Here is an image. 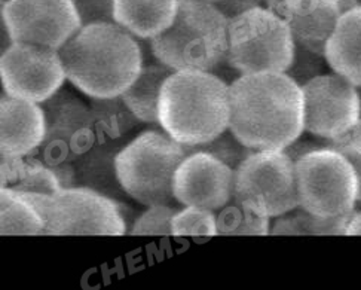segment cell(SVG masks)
I'll return each instance as SVG.
<instances>
[{
    "mask_svg": "<svg viewBox=\"0 0 361 290\" xmlns=\"http://www.w3.org/2000/svg\"><path fill=\"white\" fill-rule=\"evenodd\" d=\"M262 2H265V0H219L214 5L228 20H232L250 9L260 6Z\"/></svg>",
    "mask_w": 361,
    "mask_h": 290,
    "instance_id": "obj_32",
    "label": "cell"
},
{
    "mask_svg": "<svg viewBox=\"0 0 361 290\" xmlns=\"http://www.w3.org/2000/svg\"><path fill=\"white\" fill-rule=\"evenodd\" d=\"M350 215L320 217L298 207L276 217L271 234L272 236H345Z\"/></svg>",
    "mask_w": 361,
    "mask_h": 290,
    "instance_id": "obj_23",
    "label": "cell"
},
{
    "mask_svg": "<svg viewBox=\"0 0 361 290\" xmlns=\"http://www.w3.org/2000/svg\"><path fill=\"white\" fill-rule=\"evenodd\" d=\"M286 2L287 0H265L267 8L272 12H275L276 16H280V17H283V9H284Z\"/></svg>",
    "mask_w": 361,
    "mask_h": 290,
    "instance_id": "obj_36",
    "label": "cell"
},
{
    "mask_svg": "<svg viewBox=\"0 0 361 290\" xmlns=\"http://www.w3.org/2000/svg\"><path fill=\"white\" fill-rule=\"evenodd\" d=\"M303 92V130L333 140L361 119L358 87L345 76L323 73L307 82Z\"/></svg>",
    "mask_w": 361,
    "mask_h": 290,
    "instance_id": "obj_12",
    "label": "cell"
},
{
    "mask_svg": "<svg viewBox=\"0 0 361 290\" xmlns=\"http://www.w3.org/2000/svg\"><path fill=\"white\" fill-rule=\"evenodd\" d=\"M295 164L299 207L320 217L353 213L358 203V179L342 154L324 146Z\"/></svg>",
    "mask_w": 361,
    "mask_h": 290,
    "instance_id": "obj_7",
    "label": "cell"
},
{
    "mask_svg": "<svg viewBox=\"0 0 361 290\" xmlns=\"http://www.w3.org/2000/svg\"><path fill=\"white\" fill-rule=\"evenodd\" d=\"M59 52L66 78L90 99L122 95L143 68L140 45L116 23L82 25Z\"/></svg>",
    "mask_w": 361,
    "mask_h": 290,
    "instance_id": "obj_2",
    "label": "cell"
},
{
    "mask_svg": "<svg viewBox=\"0 0 361 290\" xmlns=\"http://www.w3.org/2000/svg\"><path fill=\"white\" fill-rule=\"evenodd\" d=\"M171 232L176 237L185 236H217V217L213 210L197 205H186L171 220Z\"/></svg>",
    "mask_w": 361,
    "mask_h": 290,
    "instance_id": "obj_26",
    "label": "cell"
},
{
    "mask_svg": "<svg viewBox=\"0 0 361 290\" xmlns=\"http://www.w3.org/2000/svg\"><path fill=\"white\" fill-rule=\"evenodd\" d=\"M127 226L118 200L75 186L52 195L42 236H125Z\"/></svg>",
    "mask_w": 361,
    "mask_h": 290,
    "instance_id": "obj_9",
    "label": "cell"
},
{
    "mask_svg": "<svg viewBox=\"0 0 361 290\" xmlns=\"http://www.w3.org/2000/svg\"><path fill=\"white\" fill-rule=\"evenodd\" d=\"M178 0H114V21L135 37L154 39L169 30Z\"/></svg>",
    "mask_w": 361,
    "mask_h": 290,
    "instance_id": "obj_18",
    "label": "cell"
},
{
    "mask_svg": "<svg viewBox=\"0 0 361 290\" xmlns=\"http://www.w3.org/2000/svg\"><path fill=\"white\" fill-rule=\"evenodd\" d=\"M324 146H327V145H320V143L311 142V140H298L296 139L293 143H290L284 149V152L296 162L300 158H303L305 155H308V154H311V152L320 149V147H324Z\"/></svg>",
    "mask_w": 361,
    "mask_h": 290,
    "instance_id": "obj_34",
    "label": "cell"
},
{
    "mask_svg": "<svg viewBox=\"0 0 361 290\" xmlns=\"http://www.w3.org/2000/svg\"><path fill=\"white\" fill-rule=\"evenodd\" d=\"M296 42L287 21L268 8H253L229 20L225 63L241 75L286 73L295 59Z\"/></svg>",
    "mask_w": 361,
    "mask_h": 290,
    "instance_id": "obj_6",
    "label": "cell"
},
{
    "mask_svg": "<svg viewBox=\"0 0 361 290\" xmlns=\"http://www.w3.org/2000/svg\"><path fill=\"white\" fill-rule=\"evenodd\" d=\"M123 146L119 139H100L95 142L91 149L75 161L79 186L90 188L114 200L127 197L116 171V157Z\"/></svg>",
    "mask_w": 361,
    "mask_h": 290,
    "instance_id": "obj_17",
    "label": "cell"
},
{
    "mask_svg": "<svg viewBox=\"0 0 361 290\" xmlns=\"http://www.w3.org/2000/svg\"><path fill=\"white\" fill-rule=\"evenodd\" d=\"M343 12L341 0H287L283 18L296 45L324 54Z\"/></svg>",
    "mask_w": 361,
    "mask_h": 290,
    "instance_id": "obj_16",
    "label": "cell"
},
{
    "mask_svg": "<svg viewBox=\"0 0 361 290\" xmlns=\"http://www.w3.org/2000/svg\"><path fill=\"white\" fill-rule=\"evenodd\" d=\"M327 146L338 150L351 162L358 179V203H361V119L342 135L329 140Z\"/></svg>",
    "mask_w": 361,
    "mask_h": 290,
    "instance_id": "obj_30",
    "label": "cell"
},
{
    "mask_svg": "<svg viewBox=\"0 0 361 290\" xmlns=\"http://www.w3.org/2000/svg\"><path fill=\"white\" fill-rule=\"evenodd\" d=\"M73 4L79 12L83 25L106 21H114V0H73Z\"/></svg>",
    "mask_w": 361,
    "mask_h": 290,
    "instance_id": "obj_31",
    "label": "cell"
},
{
    "mask_svg": "<svg viewBox=\"0 0 361 290\" xmlns=\"http://www.w3.org/2000/svg\"><path fill=\"white\" fill-rule=\"evenodd\" d=\"M233 198L267 217L298 209L295 161L284 150H255L233 171Z\"/></svg>",
    "mask_w": 361,
    "mask_h": 290,
    "instance_id": "obj_8",
    "label": "cell"
},
{
    "mask_svg": "<svg viewBox=\"0 0 361 290\" xmlns=\"http://www.w3.org/2000/svg\"><path fill=\"white\" fill-rule=\"evenodd\" d=\"M173 75V68L164 64L143 66L140 75L122 94V99L142 122L159 123L158 106L165 80Z\"/></svg>",
    "mask_w": 361,
    "mask_h": 290,
    "instance_id": "obj_20",
    "label": "cell"
},
{
    "mask_svg": "<svg viewBox=\"0 0 361 290\" xmlns=\"http://www.w3.org/2000/svg\"><path fill=\"white\" fill-rule=\"evenodd\" d=\"M45 220L20 192L0 189V234L2 236H42Z\"/></svg>",
    "mask_w": 361,
    "mask_h": 290,
    "instance_id": "obj_21",
    "label": "cell"
},
{
    "mask_svg": "<svg viewBox=\"0 0 361 290\" xmlns=\"http://www.w3.org/2000/svg\"><path fill=\"white\" fill-rule=\"evenodd\" d=\"M229 130L255 150H284L303 131L302 87L283 72L240 75L229 85Z\"/></svg>",
    "mask_w": 361,
    "mask_h": 290,
    "instance_id": "obj_1",
    "label": "cell"
},
{
    "mask_svg": "<svg viewBox=\"0 0 361 290\" xmlns=\"http://www.w3.org/2000/svg\"><path fill=\"white\" fill-rule=\"evenodd\" d=\"M327 63L324 54H318L311 49L296 45L295 59L286 72L299 87H303L311 79L323 75L324 64Z\"/></svg>",
    "mask_w": 361,
    "mask_h": 290,
    "instance_id": "obj_29",
    "label": "cell"
},
{
    "mask_svg": "<svg viewBox=\"0 0 361 290\" xmlns=\"http://www.w3.org/2000/svg\"><path fill=\"white\" fill-rule=\"evenodd\" d=\"M48 167L57 176L59 182L63 189L75 188L78 186V176L75 162H60V164H51Z\"/></svg>",
    "mask_w": 361,
    "mask_h": 290,
    "instance_id": "obj_33",
    "label": "cell"
},
{
    "mask_svg": "<svg viewBox=\"0 0 361 290\" xmlns=\"http://www.w3.org/2000/svg\"><path fill=\"white\" fill-rule=\"evenodd\" d=\"M219 236H268L269 217L262 216L237 200H231L217 216Z\"/></svg>",
    "mask_w": 361,
    "mask_h": 290,
    "instance_id": "obj_24",
    "label": "cell"
},
{
    "mask_svg": "<svg viewBox=\"0 0 361 290\" xmlns=\"http://www.w3.org/2000/svg\"><path fill=\"white\" fill-rule=\"evenodd\" d=\"M0 76L5 94L44 103L63 87L66 71L57 49L13 42L2 52Z\"/></svg>",
    "mask_w": 361,
    "mask_h": 290,
    "instance_id": "obj_13",
    "label": "cell"
},
{
    "mask_svg": "<svg viewBox=\"0 0 361 290\" xmlns=\"http://www.w3.org/2000/svg\"><path fill=\"white\" fill-rule=\"evenodd\" d=\"M9 188L18 192H37L47 195H55L63 189L55 173L36 157L23 159L16 182Z\"/></svg>",
    "mask_w": 361,
    "mask_h": 290,
    "instance_id": "obj_25",
    "label": "cell"
},
{
    "mask_svg": "<svg viewBox=\"0 0 361 290\" xmlns=\"http://www.w3.org/2000/svg\"><path fill=\"white\" fill-rule=\"evenodd\" d=\"M229 20L207 0H178L169 30L150 39L155 59L173 71L212 72L228 54Z\"/></svg>",
    "mask_w": 361,
    "mask_h": 290,
    "instance_id": "obj_4",
    "label": "cell"
},
{
    "mask_svg": "<svg viewBox=\"0 0 361 290\" xmlns=\"http://www.w3.org/2000/svg\"><path fill=\"white\" fill-rule=\"evenodd\" d=\"M186 157L185 146L170 134L145 131L119 150V182L128 197L143 205L170 204L174 174Z\"/></svg>",
    "mask_w": 361,
    "mask_h": 290,
    "instance_id": "obj_5",
    "label": "cell"
},
{
    "mask_svg": "<svg viewBox=\"0 0 361 290\" xmlns=\"http://www.w3.org/2000/svg\"><path fill=\"white\" fill-rule=\"evenodd\" d=\"M357 205H358V207H361V203H357Z\"/></svg>",
    "mask_w": 361,
    "mask_h": 290,
    "instance_id": "obj_38",
    "label": "cell"
},
{
    "mask_svg": "<svg viewBox=\"0 0 361 290\" xmlns=\"http://www.w3.org/2000/svg\"><path fill=\"white\" fill-rule=\"evenodd\" d=\"M185 149L188 155L197 150L208 152V154H212L221 162H225L233 170L255 152V149L245 146L229 128L225 130L221 134H219L216 139L210 142L198 145V146H185Z\"/></svg>",
    "mask_w": 361,
    "mask_h": 290,
    "instance_id": "obj_27",
    "label": "cell"
},
{
    "mask_svg": "<svg viewBox=\"0 0 361 290\" xmlns=\"http://www.w3.org/2000/svg\"><path fill=\"white\" fill-rule=\"evenodd\" d=\"M233 169L204 150L189 154L174 174V200L220 210L233 198Z\"/></svg>",
    "mask_w": 361,
    "mask_h": 290,
    "instance_id": "obj_14",
    "label": "cell"
},
{
    "mask_svg": "<svg viewBox=\"0 0 361 290\" xmlns=\"http://www.w3.org/2000/svg\"><path fill=\"white\" fill-rule=\"evenodd\" d=\"M158 116L183 146L210 142L229 128V85L210 72L176 71L161 90Z\"/></svg>",
    "mask_w": 361,
    "mask_h": 290,
    "instance_id": "obj_3",
    "label": "cell"
},
{
    "mask_svg": "<svg viewBox=\"0 0 361 290\" xmlns=\"http://www.w3.org/2000/svg\"><path fill=\"white\" fill-rule=\"evenodd\" d=\"M207 2H212V4H216V2H219V0H207Z\"/></svg>",
    "mask_w": 361,
    "mask_h": 290,
    "instance_id": "obj_37",
    "label": "cell"
},
{
    "mask_svg": "<svg viewBox=\"0 0 361 290\" xmlns=\"http://www.w3.org/2000/svg\"><path fill=\"white\" fill-rule=\"evenodd\" d=\"M324 55L333 72L361 87V5L342 13Z\"/></svg>",
    "mask_w": 361,
    "mask_h": 290,
    "instance_id": "obj_19",
    "label": "cell"
},
{
    "mask_svg": "<svg viewBox=\"0 0 361 290\" xmlns=\"http://www.w3.org/2000/svg\"><path fill=\"white\" fill-rule=\"evenodd\" d=\"M47 134L44 107L8 94L0 102V150L13 157H27L39 149Z\"/></svg>",
    "mask_w": 361,
    "mask_h": 290,
    "instance_id": "obj_15",
    "label": "cell"
},
{
    "mask_svg": "<svg viewBox=\"0 0 361 290\" xmlns=\"http://www.w3.org/2000/svg\"><path fill=\"white\" fill-rule=\"evenodd\" d=\"M47 119L45 139L36 158L47 165L75 162L97 142L91 107L68 90H59L42 103Z\"/></svg>",
    "mask_w": 361,
    "mask_h": 290,
    "instance_id": "obj_10",
    "label": "cell"
},
{
    "mask_svg": "<svg viewBox=\"0 0 361 290\" xmlns=\"http://www.w3.org/2000/svg\"><path fill=\"white\" fill-rule=\"evenodd\" d=\"M345 236H361V207L360 209L353 210V213L350 215L348 224H346V229H345Z\"/></svg>",
    "mask_w": 361,
    "mask_h": 290,
    "instance_id": "obj_35",
    "label": "cell"
},
{
    "mask_svg": "<svg viewBox=\"0 0 361 290\" xmlns=\"http://www.w3.org/2000/svg\"><path fill=\"white\" fill-rule=\"evenodd\" d=\"M12 42L60 49L83 25L73 0H2Z\"/></svg>",
    "mask_w": 361,
    "mask_h": 290,
    "instance_id": "obj_11",
    "label": "cell"
},
{
    "mask_svg": "<svg viewBox=\"0 0 361 290\" xmlns=\"http://www.w3.org/2000/svg\"><path fill=\"white\" fill-rule=\"evenodd\" d=\"M177 212L178 210L173 209L169 204L150 205L134 220L128 234L131 236H173L171 220Z\"/></svg>",
    "mask_w": 361,
    "mask_h": 290,
    "instance_id": "obj_28",
    "label": "cell"
},
{
    "mask_svg": "<svg viewBox=\"0 0 361 290\" xmlns=\"http://www.w3.org/2000/svg\"><path fill=\"white\" fill-rule=\"evenodd\" d=\"M91 116L99 139L118 140L142 121L125 103L122 95L91 99Z\"/></svg>",
    "mask_w": 361,
    "mask_h": 290,
    "instance_id": "obj_22",
    "label": "cell"
}]
</instances>
